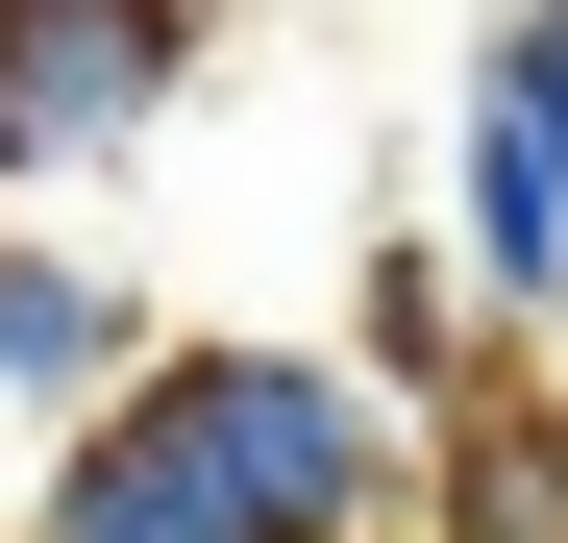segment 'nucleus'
I'll return each mask as SVG.
<instances>
[{"mask_svg": "<svg viewBox=\"0 0 568 543\" xmlns=\"http://www.w3.org/2000/svg\"><path fill=\"white\" fill-rule=\"evenodd\" d=\"M420 543H568V396H544V371L445 396V470H420Z\"/></svg>", "mask_w": 568, "mask_h": 543, "instance_id": "5", "label": "nucleus"}, {"mask_svg": "<svg viewBox=\"0 0 568 543\" xmlns=\"http://www.w3.org/2000/svg\"><path fill=\"white\" fill-rule=\"evenodd\" d=\"M199 25H297V0H199Z\"/></svg>", "mask_w": 568, "mask_h": 543, "instance_id": "6", "label": "nucleus"}, {"mask_svg": "<svg viewBox=\"0 0 568 543\" xmlns=\"http://www.w3.org/2000/svg\"><path fill=\"white\" fill-rule=\"evenodd\" d=\"M149 346H173V321L124 297L100 247H50V223H0V420H50V444H74V420H100V396L149 371Z\"/></svg>", "mask_w": 568, "mask_h": 543, "instance_id": "4", "label": "nucleus"}, {"mask_svg": "<svg viewBox=\"0 0 568 543\" xmlns=\"http://www.w3.org/2000/svg\"><path fill=\"white\" fill-rule=\"evenodd\" d=\"M445 444L346 371V346H149V371L50 444L26 543H420Z\"/></svg>", "mask_w": 568, "mask_h": 543, "instance_id": "1", "label": "nucleus"}, {"mask_svg": "<svg viewBox=\"0 0 568 543\" xmlns=\"http://www.w3.org/2000/svg\"><path fill=\"white\" fill-rule=\"evenodd\" d=\"M199 0H0V173H124L199 124Z\"/></svg>", "mask_w": 568, "mask_h": 543, "instance_id": "3", "label": "nucleus"}, {"mask_svg": "<svg viewBox=\"0 0 568 543\" xmlns=\"http://www.w3.org/2000/svg\"><path fill=\"white\" fill-rule=\"evenodd\" d=\"M420 247L469 272L495 346H568V0L469 25V74H445V223Z\"/></svg>", "mask_w": 568, "mask_h": 543, "instance_id": "2", "label": "nucleus"}]
</instances>
